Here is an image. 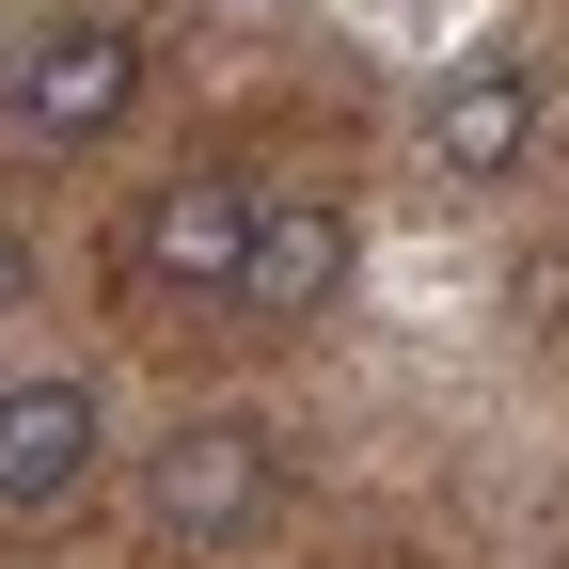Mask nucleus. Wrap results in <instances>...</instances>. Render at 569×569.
I'll return each mask as SVG.
<instances>
[{
	"label": "nucleus",
	"instance_id": "20e7f679",
	"mask_svg": "<svg viewBox=\"0 0 569 569\" xmlns=\"http://www.w3.org/2000/svg\"><path fill=\"white\" fill-rule=\"evenodd\" d=\"M96 475H111V396H96L80 365L0 380V522H63Z\"/></svg>",
	"mask_w": 569,
	"mask_h": 569
},
{
	"label": "nucleus",
	"instance_id": "7ed1b4c3",
	"mask_svg": "<svg viewBox=\"0 0 569 569\" xmlns=\"http://www.w3.org/2000/svg\"><path fill=\"white\" fill-rule=\"evenodd\" d=\"M238 253H253V174H159L111 238L142 317H238Z\"/></svg>",
	"mask_w": 569,
	"mask_h": 569
},
{
	"label": "nucleus",
	"instance_id": "f257e3e1",
	"mask_svg": "<svg viewBox=\"0 0 569 569\" xmlns=\"http://www.w3.org/2000/svg\"><path fill=\"white\" fill-rule=\"evenodd\" d=\"M284 507V427L269 411H174L142 443V538L159 553H238Z\"/></svg>",
	"mask_w": 569,
	"mask_h": 569
},
{
	"label": "nucleus",
	"instance_id": "39448f33",
	"mask_svg": "<svg viewBox=\"0 0 569 569\" xmlns=\"http://www.w3.org/2000/svg\"><path fill=\"white\" fill-rule=\"evenodd\" d=\"M332 301H348V206H332V190H253L238 317H253V332H317Z\"/></svg>",
	"mask_w": 569,
	"mask_h": 569
},
{
	"label": "nucleus",
	"instance_id": "423d86ee",
	"mask_svg": "<svg viewBox=\"0 0 569 569\" xmlns=\"http://www.w3.org/2000/svg\"><path fill=\"white\" fill-rule=\"evenodd\" d=\"M522 142H538V63H522V48L443 63V96H427V159H443L459 190H490V174H522Z\"/></svg>",
	"mask_w": 569,
	"mask_h": 569
},
{
	"label": "nucleus",
	"instance_id": "0eeeda50",
	"mask_svg": "<svg viewBox=\"0 0 569 569\" xmlns=\"http://www.w3.org/2000/svg\"><path fill=\"white\" fill-rule=\"evenodd\" d=\"M17 301H32V238L0 222V317H17Z\"/></svg>",
	"mask_w": 569,
	"mask_h": 569
},
{
	"label": "nucleus",
	"instance_id": "f03ea898",
	"mask_svg": "<svg viewBox=\"0 0 569 569\" xmlns=\"http://www.w3.org/2000/svg\"><path fill=\"white\" fill-rule=\"evenodd\" d=\"M127 111H142V32L127 17H48L0 63V142H17V159H80Z\"/></svg>",
	"mask_w": 569,
	"mask_h": 569
}]
</instances>
